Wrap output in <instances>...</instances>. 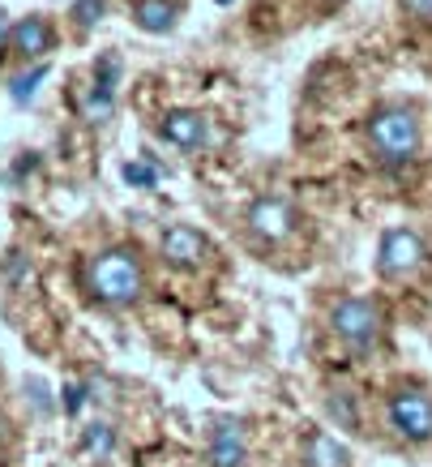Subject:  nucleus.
Segmentation results:
<instances>
[{
  "label": "nucleus",
  "instance_id": "obj_16",
  "mask_svg": "<svg viewBox=\"0 0 432 467\" xmlns=\"http://www.w3.org/2000/svg\"><path fill=\"white\" fill-rule=\"evenodd\" d=\"M125 181L133 184V189H150V184L159 181V171H154L150 163H125Z\"/></svg>",
  "mask_w": 432,
  "mask_h": 467
},
{
  "label": "nucleus",
  "instance_id": "obj_19",
  "mask_svg": "<svg viewBox=\"0 0 432 467\" xmlns=\"http://www.w3.org/2000/svg\"><path fill=\"white\" fill-rule=\"evenodd\" d=\"M82 386H65V411H69V416H73V411H77V408H82Z\"/></svg>",
  "mask_w": 432,
  "mask_h": 467
},
{
  "label": "nucleus",
  "instance_id": "obj_15",
  "mask_svg": "<svg viewBox=\"0 0 432 467\" xmlns=\"http://www.w3.org/2000/svg\"><path fill=\"white\" fill-rule=\"evenodd\" d=\"M47 78V65H35L30 73H22V78H14V99L17 103H26L35 90H39V82Z\"/></svg>",
  "mask_w": 432,
  "mask_h": 467
},
{
  "label": "nucleus",
  "instance_id": "obj_4",
  "mask_svg": "<svg viewBox=\"0 0 432 467\" xmlns=\"http://www.w3.org/2000/svg\"><path fill=\"white\" fill-rule=\"evenodd\" d=\"M386 420L403 441H432V395L419 386H398L386 403Z\"/></svg>",
  "mask_w": 432,
  "mask_h": 467
},
{
  "label": "nucleus",
  "instance_id": "obj_3",
  "mask_svg": "<svg viewBox=\"0 0 432 467\" xmlns=\"http://www.w3.org/2000/svg\"><path fill=\"white\" fill-rule=\"evenodd\" d=\"M330 330L347 348H355V352L376 348V339H381V309H376V300H364V296L338 300L330 309Z\"/></svg>",
  "mask_w": 432,
  "mask_h": 467
},
{
  "label": "nucleus",
  "instance_id": "obj_7",
  "mask_svg": "<svg viewBox=\"0 0 432 467\" xmlns=\"http://www.w3.org/2000/svg\"><path fill=\"white\" fill-rule=\"evenodd\" d=\"M163 262L168 266H176V270H193V266H201V257H206V236L197 232V227H189V223H176V227H168L163 232Z\"/></svg>",
  "mask_w": 432,
  "mask_h": 467
},
{
  "label": "nucleus",
  "instance_id": "obj_14",
  "mask_svg": "<svg viewBox=\"0 0 432 467\" xmlns=\"http://www.w3.org/2000/svg\"><path fill=\"white\" fill-rule=\"evenodd\" d=\"M82 112H86V120H108V116H112V90H103V86H95V90H90V99L82 103Z\"/></svg>",
  "mask_w": 432,
  "mask_h": 467
},
{
  "label": "nucleus",
  "instance_id": "obj_12",
  "mask_svg": "<svg viewBox=\"0 0 432 467\" xmlns=\"http://www.w3.org/2000/svg\"><path fill=\"white\" fill-rule=\"evenodd\" d=\"M141 30H150V35H163V30L176 26V5L171 0H138V9H133Z\"/></svg>",
  "mask_w": 432,
  "mask_h": 467
},
{
  "label": "nucleus",
  "instance_id": "obj_6",
  "mask_svg": "<svg viewBox=\"0 0 432 467\" xmlns=\"http://www.w3.org/2000/svg\"><path fill=\"white\" fill-rule=\"evenodd\" d=\"M244 223H249V232L257 236V241L283 244L295 232V223H300V219H295V211L283 198H257L249 206V219H244Z\"/></svg>",
  "mask_w": 432,
  "mask_h": 467
},
{
  "label": "nucleus",
  "instance_id": "obj_8",
  "mask_svg": "<svg viewBox=\"0 0 432 467\" xmlns=\"http://www.w3.org/2000/svg\"><path fill=\"white\" fill-rule=\"evenodd\" d=\"M159 133L168 138L171 146H184V150H193L210 138V120L201 112H189V108H176V112H163L159 120Z\"/></svg>",
  "mask_w": 432,
  "mask_h": 467
},
{
  "label": "nucleus",
  "instance_id": "obj_17",
  "mask_svg": "<svg viewBox=\"0 0 432 467\" xmlns=\"http://www.w3.org/2000/svg\"><path fill=\"white\" fill-rule=\"evenodd\" d=\"M103 9H108L103 0H77V5H73V17H77V26H95L98 17H103Z\"/></svg>",
  "mask_w": 432,
  "mask_h": 467
},
{
  "label": "nucleus",
  "instance_id": "obj_10",
  "mask_svg": "<svg viewBox=\"0 0 432 467\" xmlns=\"http://www.w3.org/2000/svg\"><path fill=\"white\" fill-rule=\"evenodd\" d=\"M9 43H14V52H22V57H43V52L52 47V26H47L43 17H26V22L14 26Z\"/></svg>",
  "mask_w": 432,
  "mask_h": 467
},
{
  "label": "nucleus",
  "instance_id": "obj_5",
  "mask_svg": "<svg viewBox=\"0 0 432 467\" xmlns=\"http://www.w3.org/2000/svg\"><path fill=\"white\" fill-rule=\"evenodd\" d=\"M424 266V241H419L411 227H390L381 236V249H376V270L386 279H406Z\"/></svg>",
  "mask_w": 432,
  "mask_h": 467
},
{
  "label": "nucleus",
  "instance_id": "obj_2",
  "mask_svg": "<svg viewBox=\"0 0 432 467\" xmlns=\"http://www.w3.org/2000/svg\"><path fill=\"white\" fill-rule=\"evenodd\" d=\"M368 142L386 163H411L419 150V120L406 108H381L368 116Z\"/></svg>",
  "mask_w": 432,
  "mask_h": 467
},
{
  "label": "nucleus",
  "instance_id": "obj_22",
  "mask_svg": "<svg viewBox=\"0 0 432 467\" xmlns=\"http://www.w3.org/2000/svg\"><path fill=\"white\" fill-rule=\"evenodd\" d=\"M214 5H231V0H214Z\"/></svg>",
  "mask_w": 432,
  "mask_h": 467
},
{
  "label": "nucleus",
  "instance_id": "obj_11",
  "mask_svg": "<svg viewBox=\"0 0 432 467\" xmlns=\"http://www.w3.org/2000/svg\"><path fill=\"white\" fill-rule=\"evenodd\" d=\"M347 446L330 433H313L304 441V467H347Z\"/></svg>",
  "mask_w": 432,
  "mask_h": 467
},
{
  "label": "nucleus",
  "instance_id": "obj_18",
  "mask_svg": "<svg viewBox=\"0 0 432 467\" xmlns=\"http://www.w3.org/2000/svg\"><path fill=\"white\" fill-rule=\"evenodd\" d=\"M330 416H334V420H343L347 429H355V408H351V395H334V399H330Z\"/></svg>",
  "mask_w": 432,
  "mask_h": 467
},
{
  "label": "nucleus",
  "instance_id": "obj_13",
  "mask_svg": "<svg viewBox=\"0 0 432 467\" xmlns=\"http://www.w3.org/2000/svg\"><path fill=\"white\" fill-rule=\"evenodd\" d=\"M82 451L90 454V459H108V454L116 451V433H112V425H90V429H86Z\"/></svg>",
  "mask_w": 432,
  "mask_h": 467
},
{
  "label": "nucleus",
  "instance_id": "obj_1",
  "mask_svg": "<svg viewBox=\"0 0 432 467\" xmlns=\"http://www.w3.org/2000/svg\"><path fill=\"white\" fill-rule=\"evenodd\" d=\"M141 284H146V275H141L138 249L120 244V249H103V254H95L86 262V287L103 305H129V300H138Z\"/></svg>",
  "mask_w": 432,
  "mask_h": 467
},
{
  "label": "nucleus",
  "instance_id": "obj_9",
  "mask_svg": "<svg viewBox=\"0 0 432 467\" xmlns=\"http://www.w3.org/2000/svg\"><path fill=\"white\" fill-rule=\"evenodd\" d=\"M210 459L219 467H240L244 463V429L236 420H223L210 438Z\"/></svg>",
  "mask_w": 432,
  "mask_h": 467
},
{
  "label": "nucleus",
  "instance_id": "obj_20",
  "mask_svg": "<svg viewBox=\"0 0 432 467\" xmlns=\"http://www.w3.org/2000/svg\"><path fill=\"white\" fill-rule=\"evenodd\" d=\"M406 9H411V14L416 17H432V0H403Z\"/></svg>",
  "mask_w": 432,
  "mask_h": 467
},
{
  "label": "nucleus",
  "instance_id": "obj_21",
  "mask_svg": "<svg viewBox=\"0 0 432 467\" xmlns=\"http://www.w3.org/2000/svg\"><path fill=\"white\" fill-rule=\"evenodd\" d=\"M5 35H14V30L5 26V14H0V39H5Z\"/></svg>",
  "mask_w": 432,
  "mask_h": 467
}]
</instances>
